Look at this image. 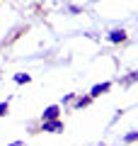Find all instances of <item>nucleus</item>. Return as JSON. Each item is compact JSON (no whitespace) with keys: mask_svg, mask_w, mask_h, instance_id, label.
Instances as JSON below:
<instances>
[{"mask_svg":"<svg viewBox=\"0 0 138 146\" xmlns=\"http://www.w3.org/2000/svg\"><path fill=\"white\" fill-rule=\"evenodd\" d=\"M7 110H10L7 100H5V102H0V117H5V115H7Z\"/></svg>","mask_w":138,"mask_h":146,"instance_id":"obj_8","label":"nucleus"},{"mask_svg":"<svg viewBox=\"0 0 138 146\" xmlns=\"http://www.w3.org/2000/svg\"><path fill=\"white\" fill-rule=\"evenodd\" d=\"M133 80H138V71H136V73H131V76H128V78H124V83L128 85V83H133Z\"/></svg>","mask_w":138,"mask_h":146,"instance_id":"obj_9","label":"nucleus"},{"mask_svg":"<svg viewBox=\"0 0 138 146\" xmlns=\"http://www.w3.org/2000/svg\"><path fill=\"white\" fill-rule=\"evenodd\" d=\"M61 117V107L58 105H51V107L44 110V117H41V122H49V119H58Z\"/></svg>","mask_w":138,"mask_h":146,"instance_id":"obj_2","label":"nucleus"},{"mask_svg":"<svg viewBox=\"0 0 138 146\" xmlns=\"http://www.w3.org/2000/svg\"><path fill=\"white\" fill-rule=\"evenodd\" d=\"M109 42H112V44H124V42H126V32H124V29L109 32Z\"/></svg>","mask_w":138,"mask_h":146,"instance_id":"obj_4","label":"nucleus"},{"mask_svg":"<svg viewBox=\"0 0 138 146\" xmlns=\"http://www.w3.org/2000/svg\"><path fill=\"white\" fill-rule=\"evenodd\" d=\"M90 102H92V98H90V95H87V98H78V100H75V110L85 107V105H90Z\"/></svg>","mask_w":138,"mask_h":146,"instance_id":"obj_5","label":"nucleus"},{"mask_svg":"<svg viewBox=\"0 0 138 146\" xmlns=\"http://www.w3.org/2000/svg\"><path fill=\"white\" fill-rule=\"evenodd\" d=\"M99 146H104V144H99Z\"/></svg>","mask_w":138,"mask_h":146,"instance_id":"obj_11","label":"nucleus"},{"mask_svg":"<svg viewBox=\"0 0 138 146\" xmlns=\"http://www.w3.org/2000/svg\"><path fill=\"white\" fill-rule=\"evenodd\" d=\"M124 141H126V144H131V141H138V131H133V134H126V136H124Z\"/></svg>","mask_w":138,"mask_h":146,"instance_id":"obj_7","label":"nucleus"},{"mask_svg":"<svg viewBox=\"0 0 138 146\" xmlns=\"http://www.w3.org/2000/svg\"><path fill=\"white\" fill-rule=\"evenodd\" d=\"M41 131H51V134H58V131H63V122H61V119L41 122Z\"/></svg>","mask_w":138,"mask_h":146,"instance_id":"obj_1","label":"nucleus"},{"mask_svg":"<svg viewBox=\"0 0 138 146\" xmlns=\"http://www.w3.org/2000/svg\"><path fill=\"white\" fill-rule=\"evenodd\" d=\"M112 90V83H97L95 88L90 90V98L95 100V98H99V95H104V93H109Z\"/></svg>","mask_w":138,"mask_h":146,"instance_id":"obj_3","label":"nucleus"},{"mask_svg":"<svg viewBox=\"0 0 138 146\" xmlns=\"http://www.w3.org/2000/svg\"><path fill=\"white\" fill-rule=\"evenodd\" d=\"M10 146H27V144H24V141H12Z\"/></svg>","mask_w":138,"mask_h":146,"instance_id":"obj_10","label":"nucleus"},{"mask_svg":"<svg viewBox=\"0 0 138 146\" xmlns=\"http://www.w3.org/2000/svg\"><path fill=\"white\" fill-rule=\"evenodd\" d=\"M29 76H27V73H17V76H15V83H29Z\"/></svg>","mask_w":138,"mask_h":146,"instance_id":"obj_6","label":"nucleus"}]
</instances>
